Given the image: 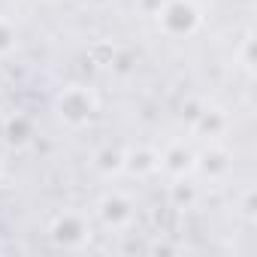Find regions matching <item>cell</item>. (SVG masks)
Wrapping results in <instances>:
<instances>
[{"label": "cell", "mask_w": 257, "mask_h": 257, "mask_svg": "<svg viewBox=\"0 0 257 257\" xmlns=\"http://www.w3.org/2000/svg\"><path fill=\"white\" fill-rule=\"evenodd\" d=\"M155 19L161 34L170 40H188L203 28V10L197 0H161Z\"/></svg>", "instance_id": "obj_1"}, {"label": "cell", "mask_w": 257, "mask_h": 257, "mask_svg": "<svg viewBox=\"0 0 257 257\" xmlns=\"http://www.w3.org/2000/svg\"><path fill=\"white\" fill-rule=\"evenodd\" d=\"M55 112L67 127H85L97 115V97L85 85H67L55 100Z\"/></svg>", "instance_id": "obj_2"}, {"label": "cell", "mask_w": 257, "mask_h": 257, "mask_svg": "<svg viewBox=\"0 0 257 257\" xmlns=\"http://www.w3.org/2000/svg\"><path fill=\"white\" fill-rule=\"evenodd\" d=\"M49 236H52V242H55L58 248H70V251L85 248V245L91 242V221H88V215L79 212V209H64V212H58V215L52 218Z\"/></svg>", "instance_id": "obj_3"}, {"label": "cell", "mask_w": 257, "mask_h": 257, "mask_svg": "<svg viewBox=\"0 0 257 257\" xmlns=\"http://www.w3.org/2000/svg\"><path fill=\"white\" fill-rule=\"evenodd\" d=\"M97 218L103 221V227L109 230H127L134 221H137V206L134 200L121 194V191H112V194H103L100 203H97Z\"/></svg>", "instance_id": "obj_4"}, {"label": "cell", "mask_w": 257, "mask_h": 257, "mask_svg": "<svg viewBox=\"0 0 257 257\" xmlns=\"http://www.w3.org/2000/svg\"><path fill=\"white\" fill-rule=\"evenodd\" d=\"M158 158H161L158 173H167L170 179H185V176H194L197 152H194V146H191V143L176 140V143H170L164 152H158Z\"/></svg>", "instance_id": "obj_5"}, {"label": "cell", "mask_w": 257, "mask_h": 257, "mask_svg": "<svg viewBox=\"0 0 257 257\" xmlns=\"http://www.w3.org/2000/svg\"><path fill=\"white\" fill-rule=\"evenodd\" d=\"M233 170V155L218 146V143H209L203 152H197V164H194V173H200L203 179L209 182H224Z\"/></svg>", "instance_id": "obj_6"}, {"label": "cell", "mask_w": 257, "mask_h": 257, "mask_svg": "<svg viewBox=\"0 0 257 257\" xmlns=\"http://www.w3.org/2000/svg\"><path fill=\"white\" fill-rule=\"evenodd\" d=\"M227 127H230V118H227L224 109H218V106H203V112H200L197 121L191 124V131H194L197 137L215 143V140H221V137L227 134Z\"/></svg>", "instance_id": "obj_7"}, {"label": "cell", "mask_w": 257, "mask_h": 257, "mask_svg": "<svg viewBox=\"0 0 257 257\" xmlns=\"http://www.w3.org/2000/svg\"><path fill=\"white\" fill-rule=\"evenodd\" d=\"M161 167V158L152 146H137V149H124V173H131L137 179L155 176Z\"/></svg>", "instance_id": "obj_8"}, {"label": "cell", "mask_w": 257, "mask_h": 257, "mask_svg": "<svg viewBox=\"0 0 257 257\" xmlns=\"http://www.w3.org/2000/svg\"><path fill=\"white\" fill-rule=\"evenodd\" d=\"M34 137H37V124H34L31 115L16 112V115L7 118V124H4V140H7V146H13V149H25V146L34 143Z\"/></svg>", "instance_id": "obj_9"}, {"label": "cell", "mask_w": 257, "mask_h": 257, "mask_svg": "<svg viewBox=\"0 0 257 257\" xmlns=\"http://www.w3.org/2000/svg\"><path fill=\"white\" fill-rule=\"evenodd\" d=\"M91 167H94L100 176H106V179L124 173V149H118V146H103V149H97L94 158H91Z\"/></svg>", "instance_id": "obj_10"}, {"label": "cell", "mask_w": 257, "mask_h": 257, "mask_svg": "<svg viewBox=\"0 0 257 257\" xmlns=\"http://www.w3.org/2000/svg\"><path fill=\"white\" fill-rule=\"evenodd\" d=\"M197 200H200V188L191 182V176L173 179V185H170V203H173L176 209H194Z\"/></svg>", "instance_id": "obj_11"}, {"label": "cell", "mask_w": 257, "mask_h": 257, "mask_svg": "<svg viewBox=\"0 0 257 257\" xmlns=\"http://www.w3.org/2000/svg\"><path fill=\"white\" fill-rule=\"evenodd\" d=\"M16 43H19V31H16V25L7 22V19H0V58L13 55V52H16Z\"/></svg>", "instance_id": "obj_12"}, {"label": "cell", "mask_w": 257, "mask_h": 257, "mask_svg": "<svg viewBox=\"0 0 257 257\" xmlns=\"http://www.w3.org/2000/svg\"><path fill=\"white\" fill-rule=\"evenodd\" d=\"M203 106H206V103H203L200 97H188V100L182 103V118H185L188 124H194V121H197V115L203 112Z\"/></svg>", "instance_id": "obj_13"}, {"label": "cell", "mask_w": 257, "mask_h": 257, "mask_svg": "<svg viewBox=\"0 0 257 257\" xmlns=\"http://www.w3.org/2000/svg\"><path fill=\"white\" fill-rule=\"evenodd\" d=\"M242 67L248 73H254V34H248L242 40Z\"/></svg>", "instance_id": "obj_14"}, {"label": "cell", "mask_w": 257, "mask_h": 257, "mask_svg": "<svg viewBox=\"0 0 257 257\" xmlns=\"http://www.w3.org/2000/svg\"><path fill=\"white\" fill-rule=\"evenodd\" d=\"M254 209H257V194L254 191H245V203H242V212L248 221H254Z\"/></svg>", "instance_id": "obj_15"}, {"label": "cell", "mask_w": 257, "mask_h": 257, "mask_svg": "<svg viewBox=\"0 0 257 257\" xmlns=\"http://www.w3.org/2000/svg\"><path fill=\"white\" fill-rule=\"evenodd\" d=\"M91 4H97V7H103V4H109V0H91Z\"/></svg>", "instance_id": "obj_16"}]
</instances>
